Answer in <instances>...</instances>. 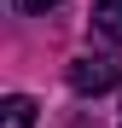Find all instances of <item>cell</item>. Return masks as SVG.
Returning <instances> with one entry per match:
<instances>
[{"instance_id": "6da1fadb", "label": "cell", "mask_w": 122, "mask_h": 128, "mask_svg": "<svg viewBox=\"0 0 122 128\" xmlns=\"http://www.w3.org/2000/svg\"><path fill=\"white\" fill-rule=\"evenodd\" d=\"M64 82H70L76 93H93V99H99V93H111L116 82H122V64H116V58H70Z\"/></svg>"}, {"instance_id": "7a4b0ae2", "label": "cell", "mask_w": 122, "mask_h": 128, "mask_svg": "<svg viewBox=\"0 0 122 128\" xmlns=\"http://www.w3.org/2000/svg\"><path fill=\"white\" fill-rule=\"evenodd\" d=\"M93 35L122 47V0H93Z\"/></svg>"}, {"instance_id": "3957f363", "label": "cell", "mask_w": 122, "mask_h": 128, "mask_svg": "<svg viewBox=\"0 0 122 128\" xmlns=\"http://www.w3.org/2000/svg\"><path fill=\"white\" fill-rule=\"evenodd\" d=\"M0 128H35V99L12 93L6 105H0Z\"/></svg>"}, {"instance_id": "277c9868", "label": "cell", "mask_w": 122, "mask_h": 128, "mask_svg": "<svg viewBox=\"0 0 122 128\" xmlns=\"http://www.w3.org/2000/svg\"><path fill=\"white\" fill-rule=\"evenodd\" d=\"M12 6H17V12H29V18H41V12H52V6H58V0H12Z\"/></svg>"}]
</instances>
